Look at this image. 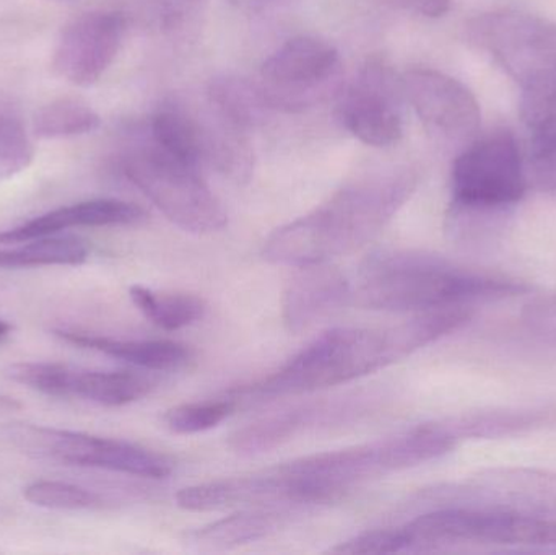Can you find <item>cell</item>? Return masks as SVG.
<instances>
[{
    "label": "cell",
    "instance_id": "14",
    "mask_svg": "<svg viewBox=\"0 0 556 555\" xmlns=\"http://www.w3.org/2000/svg\"><path fill=\"white\" fill-rule=\"evenodd\" d=\"M460 507L519 514H556V475L529 468H492L454 491Z\"/></svg>",
    "mask_w": 556,
    "mask_h": 555
},
{
    "label": "cell",
    "instance_id": "2",
    "mask_svg": "<svg viewBox=\"0 0 556 555\" xmlns=\"http://www.w3.org/2000/svg\"><path fill=\"white\" fill-rule=\"evenodd\" d=\"M529 290L518 280L466 269L433 254L382 251L363 263L352 303L376 312L420 313L508 299Z\"/></svg>",
    "mask_w": 556,
    "mask_h": 555
},
{
    "label": "cell",
    "instance_id": "21",
    "mask_svg": "<svg viewBox=\"0 0 556 555\" xmlns=\"http://www.w3.org/2000/svg\"><path fill=\"white\" fill-rule=\"evenodd\" d=\"M152 136L155 146L173 159L201 172L202 129L198 114L189 113L182 104H163L152 121Z\"/></svg>",
    "mask_w": 556,
    "mask_h": 555
},
{
    "label": "cell",
    "instance_id": "13",
    "mask_svg": "<svg viewBox=\"0 0 556 555\" xmlns=\"http://www.w3.org/2000/svg\"><path fill=\"white\" fill-rule=\"evenodd\" d=\"M126 33V18L113 10H94L68 23L55 46L52 67L77 87L97 84L111 67Z\"/></svg>",
    "mask_w": 556,
    "mask_h": 555
},
{
    "label": "cell",
    "instance_id": "24",
    "mask_svg": "<svg viewBox=\"0 0 556 555\" xmlns=\"http://www.w3.org/2000/svg\"><path fill=\"white\" fill-rule=\"evenodd\" d=\"M129 293L139 312L165 331L188 328L204 316V302L189 293H159L142 286L130 287Z\"/></svg>",
    "mask_w": 556,
    "mask_h": 555
},
{
    "label": "cell",
    "instance_id": "27",
    "mask_svg": "<svg viewBox=\"0 0 556 555\" xmlns=\"http://www.w3.org/2000/svg\"><path fill=\"white\" fill-rule=\"evenodd\" d=\"M233 400L204 401L172 407L163 416V424L176 436H194L220 426L237 411Z\"/></svg>",
    "mask_w": 556,
    "mask_h": 555
},
{
    "label": "cell",
    "instance_id": "7",
    "mask_svg": "<svg viewBox=\"0 0 556 555\" xmlns=\"http://www.w3.org/2000/svg\"><path fill=\"white\" fill-rule=\"evenodd\" d=\"M466 35L489 52L525 88L556 77V23L521 12H493L476 16Z\"/></svg>",
    "mask_w": 556,
    "mask_h": 555
},
{
    "label": "cell",
    "instance_id": "34",
    "mask_svg": "<svg viewBox=\"0 0 556 555\" xmlns=\"http://www.w3.org/2000/svg\"><path fill=\"white\" fill-rule=\"evenodd\" d=\"M54 2L68 3V2H74V0H54Z\"/></svg>",
    "mask_w": 556,
    "mask_h": 555
},
{
    "label": "cell",
    "instance_id": "31",
    "mask_svg": "<svg viewBox=\"0 0 556 555\" xmlns=\"http://www.w3.org/2000/svg\"><path fill=\"white\" fill-rule=\"evenodd\" d=\"M521 318L532 332L556 342V293L538 297L526 303Z\"/></svg>",
    "mask_w": 556,
    "mask_h": 555
},
{
    "label": "cell",
    "instance_id": "22",
    "mask_svg": "<svg viewBox=\"0 0 556 555\" xmlns=\"http://www.w3.org/2000/svg\"><path fill=\"white\" fill-rule=\"evenodd\" d=\"M20 244V243H18ZM90 256L87 241L78 237L35 238L20 247L0 248V269H29V267L81 266Z\"/></svg>",
    "mask_w": 556,
    "mask_h": 555
},
{
    "label": "cell",
    "instance_id": "18",
    "mask_svg": "<svg viewBox=\"0 0 556 555\" xmlns=\"http://www.w3.org/2000/svg\"><path fill=\"white\" fill-rule=\"evenodd\" d=\"M457 443L464 440L503 439L521 436L556 424L555 409H490L466 413L443 420Z\"/></svg>",
    "mask_w": 556,
    "mask_h": 555
},
{
    "label": "cell",
    "instance_id": "19",
    "mask_svg": "<svg viewBox=\"0 0 556 555\" xmlns=\"http://www.w3.org/2000/svg\"><path fill=\"white\" fill-rule=\"evenodd\" d=\"M330 413H337V409L324 406H303L264 417V419L250 424L233 433L230 446L238 455L243 456L270 452V450L283 445L288 440L300 436L307 427L319 422Z\"/></svg>",
    "mask_w": 556,
    "mask_h": 555
},
{
    "label": "cell",
    "instance_id": "20",
    "mask_svg": "<svg viewBox=\"0 0 556 555\" xmlns=\"http://www.w3.org/2000/svg\"><path fill=\"white\" fill-rule=\"evenodd\" d=\"M208 106L228 123L250 133L263 126L270 108L264 100L260 84L238 77L222 75L208 85Z\"/></svg>",
    "mask_w": 556,
    "mask_h": 555
},
{
    "label": "cell",
    "instance_id": "1",
    "mask_svg": "<svg viewBox=\"0 0 556 555\" xmlns=\"http://www.w3.org/2000/svg\"><path fill=\"white\" fill-rule=\"evenodd\" d=\"M417 188L412 169H395L345 186L309 214L277 228L263 257L280 266L330 263L369 243Z\"/></svg>",
    "mask_w": 556,
    "mask_h": 555
},
{
    "label": "cell",
    "instance_id": "8",
    "mask_svg": "<svg viewBox=\"0 0 556 555\" xmlns=\"http://www.w3.org/2000/svg\"><path fill=\"white\" fill-rule=\"evenodd\" d=\"M412 531L430 550L463 543L556 547V518L493 508L447 505L415 518Z\"/></svg>",
    "mask_w": 556,
    "mask_h": 555
},
{
    "label": "cell",
    "instance_id": "15",
    "mask_svg": "<svg viewBox=\"0 0 556 555\" xmlns=\"http://www.w3.org/2000/svg\"><path fill=\"white\" fill-rule=\"evenodd\" d=\"M281 300L288 331L301 332L352 303V286L330 263L296 267Z\"/></svg>",
    "mask_w": 556,
    "mask_h": 555
},
{
    "label": "cell",
    "instance_id": "35",
    "mask_svg": "<svg viewBox=\"0 0 556 555\" xmlns=\"http://www.w3.org/2000/svg\"><path fill=\"white\" fill-rule=\"evenodd\" d=\"M233 2H244V0H233Z\"/></svg>",
    "mask_w": 556,
    "mask_h": 555
},
{
    "label": "cell",
    "instance_id": "9",
    "mask_svg": "<svg viewBox=\"0 0 556 555\" xmlns=\"http://www.w3.org/2000/svg\"><path fill=\"white\" fill-rule=\"evenodd\" d=\"M13 436L33 455L61 465L147 479L168 478L175 469L168 456L124 440L52 427H25Z\"/></svg>",
    "mask_w": 556,
    "mask_h": 555
},
{
    "label": "cell",
    "instance_id": "10",
    "mask_svg": "<svg viewBox=\"0 0 556 555\" xmlns=\"http://www.w3.org/2000/svg\"><path fill=\"white\" fill-rule=\"evenodd\" d=\"M402 80L381 58L363 65L352 84L339 93L337 116L366 146L391 147L402 137Z\"/></svg>",
    "mask_w": 556,
    "mask_h": 555
},
{
    "label": "cell",
    "instance_id": "11",
    "mask_svg": "<svg viewBox=\"0 0 556 555\" xmlns=\"http://www.w3.org/2000/svg\"><path fill=\"white\" fill-rule=\"evenodd\" d=\"M5 377L54 398H77L100 406L119 407L143 400L155 381L134 371L87 370L51 362H18Z\"/></svg>",
    "mask_w": 556,
    "mask_h": 555
},
{
    "label": "cell",
    "instance_id": "29",
    "mask_svg": "<svg viewBox=\"0 0 556 555\" xmlns=\"http://www.w3.org/2000/svg\"><path fill=\"white\" fill-rule=\"evenodd\" d=\"M525 166L528 185L542 192L556 191V130L534 134Z\"/></svg>",
    "mask_w": 556,
    "mask_h": 555
},
{
    "label": "cell",
    "instance_id": "26",
    "mask_svg": "<svg viewBox=\"0 0 556 555\" xmlns=\"http://www.w3.org/2000/svg\"><path fill=\"white\" fill-rule=\"evenodd\" d=\"M23 497L29 504L48 510H98L106 505L97 492L61 481L31 482L23 489Z\"/></svg>",
    "mask_w": 556,
    "mask_h": 555
},
{
    "label": "cell",
    "instance_id": "4",
    "mask_svg": "<svg viewBox=\"0 0 556 555\" xmlns=\"http://www.w3.org/2000/svg\"><path fill=\"white\" fill-rule=\"evenodd\" d=\"M124 173L182 230L208 235L227 227V211L205 185L201 172L173 159L159 147L132 153L124 163Z\"/></svg>",
    "mask_w": 556,
    "mask_h": 555
},
{
    "label": "cell",
    "instance_id": "17",
    "mask_svg": "<svg viewBox=\"0 0 556 555\" xmlns=\"http://www.w3.org/2000/svg\"><path fill=\"white\" fill-rule=\"evenodd\" d=\"M55 338L67 344L100 352L108 357L153 371L178 370L188 365L192 354L186 345L173 341H127L106 338L80 329H54Z\"/></svg>",
    "mask_w": 556,
    "mask_h": 555
},
{
    "label": "cell",
    "instance_id": "32",
    "mask_svg": "<svg viewBox=\"0 0 556 555\" xmlns=\"http://www.w3.org/2000/svg\"><path fill=\"white\" fill-rule=\"evenodd\" d=\"M399 9L408 10L427 18H440L451 10L453 0H392Z\"/></svg>",
    "mask_w": 556,
    "mask_h": 555
},
{
    "label": "cell",
    "instance_id": "5",
    "mask_svg": "<svg viewBox=\"0 0 556 555\" xmlns=\"http://www.w3.org/2000/svg\"><path fill=\"white\" fill-rule=\"evenodd\" d=\"M257 84L270 110L303 113L342 90L339 51L316 36L288 39L264 62Z\"/></svg>",
    "mask_w": 556,
    "mask_h": 555
},
{
    "label": "cell",
    "instance_id": "25",
    "mask_svg": "<svg viewBox=\"0 0 556 555\" xmlns=\"http://www.w3.org/2000/svg\"><path fill=\"white\" fill-rule=\"evenodd\" d=\"M101 117L90 104L74 98L51 101L33 116V134L38 139H67L100 129Z\"/></svg>",
    "mask_w": 556,
    "mask_h": 555
},
{
    "label": "cell",
    "instance_id": "3",
    "mask_svg": "<svg viewBox=\"0 0 556 555\" xmlns=\"http://www.w3.org/2000/svg\"><path fill=\"white\" fill-rule=\"evenodd\" d=\"M414 354L404 323L389 329L337 328L314 339L280 370L230 400L267 401L350 383Z\"/></svg>",
    "mask_w": 556,
    "mask_h": 555
},
{
    "label": "cell",
    "instance_id": "6",
    "mask_svg": "<svg viewBox=\"0 0 556 555\" xmlns=\"http://www.w3.org/2000/svg\"><path fill=\"white\" fill-rule=\"evenodd\" d=\"M528 186L515 136L496 130L464 147L454 162L451 207L503 214L525 198Z\"/></svg>",
    "mask_w": 556,
    "mask_h": 555
},
{
    "label": "cell",
    "instance_id": "28",
    "mask_svg": "<svg viewBox=\"0 0 556 555\" xmlns=\"http://www.w3.org/2000/svg\"><path fill=\"white\" fill-rule=\"evenodd\" d=\"M35 160V146L22 121L0 116V181L25 172Z\"/></svg>",
    "mask_w": 556,
    "mask_h": 555
},
{
    "label": "cell",
    "instance_id": "12",
    "mask_svg": "<svg viewBox=\"0 0 556 555\" xmlns=\"http://www.w3.org/2000/svg\"><path fill=\"white\" fill-rule=\"evenodd\" d=\"M401 80L408 103L437 139L460 147L477 139L482 113L466 85L433 68H412Z\"/></svg>",
    "mask_w": 556,
    "mask_h": 555
},
{
    "label": "cell",
    "instance_id": "30",
    "mask_svg": "<svg viewBox=\"0 0 556 555\" xmlns=\"http://www.w3.org/2000/svg\"><path fill=\"white\" fill-rule=\"evenodd\" d=\"M330 553L345 555L407 553V543H405L402 528H397V530H376L358 534V537L352 538L345 543H340L339 546L332 547Z\"/></svg>",
    "mask_w": 556,
    "mask_h": 555
},
{
    "label": "cell",
    "instance_id": "23",
    "mask_svg": "<svg viewBox=\"0 0 556 555\" xmlns=\"http://www.w3.org/2000/svg\"><path fill=\"white\" fill-rule=\"evenodd\" d=\"M285 515L269 507H256L222 518L195 531L194 541L214 550L243 546L263 540L278 530Z\"/></svg>",
    "mask_w": 556,
    "mask_h": 555
},
{
    "label": "cell",
    "instance_id": "16",
    "mask_svg": "<svg viewBox=\"0 0 556 555\" xmlns=\"http://www.w3.org/2000/svg\"><path fill=\"white\" fill-rule=\"evenodd\" d=\"M147 212L132 202L119 199H91L65 205L39 215L18 227L0 231V244H18L35 238L58 235L68 228L126 227L146 220Z\"/></svg>",
    "mask_w": 556,
    "mask_h": 555
},
{
    "label": "cell",
    "instance_id": "33",
    "mask_svg": "<svg viewBox=\"0 0 556 555\" xmlns=\"http://www.w3.org/2000/svg\"><path fill=\"white\" fill-rule=\"evenodd\" d=\"M10 331H12V326H10L9 323L3 321V319H0V341H2L3 338H7V336L10 335Z\"/></svg>",
    "mask_w": 556,
    "mask_h": 555
}]
</instances>
